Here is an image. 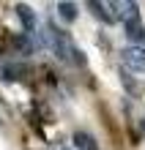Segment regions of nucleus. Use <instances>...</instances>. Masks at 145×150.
Here are the masks:
<instances>
[{"instance_id": "f03ea898", "label": "nucleus", "mask_w": 145, "mask_h": 150, "mask_svg": "<svg viewBox=\"0 0 145 150\" xmlns=\"http://www.w3.org/2000/svg\"><path fill=\"white\" fill-rule=\"evenodd\" d=\"M88 8L93 11L96 19H101L104 25H115L118 22V11H115V0L112 3H104V0H90Z\"/></svg>"}, {"instance_id": "20e7f679", "label": "nucleus", "mask_w": 145, "mask_h": 150, "mask_svg": "<svg viewBox=\"0 0 145 150\" xmlns=\"http://www.w3.org/2000/svg\"><path fill=\"white\" fill-rule=\"evenodd\" d=\"M71 142H74V147H77V150H99L96 137H93V134H88V131H74Z\"/></svg>"}, {"instance_id": "f257e3e1", "label": "nucleus", "mask_w": 145, "mask_h": 150, "mask_svg": "<svg viewBox=\"0 0 145 150\" xmlns=\"http://www.w3.org/2000/svg\"><path fill=\"white\" fill-rule=\"evenodd\" d=\"M121 60H123L126 71L145 74V49H142V47H126V49L121 52Z\"/></svg>"}, {"instance_id": "6e6552de", "label": "nucleus", "mask_w": 145, "mask_h": 150, "mask_svg": "<svg viewBox=\"0 0 145 150\" xmlns=\"http://www.w3.org/2000/svg\"><path fill=\"white\" fill-rule=\"evenodd\" d=\"M14 47L22 52V55H28L30 52V41H28V36H14Z\"/></svg>"}, {"instance_id": "39448f33", "label": "nucleus", "mask_w": 145, "mask_h": 150, "mask_svg": "<svg viewBox=\"0 0 145 150\" xmlns=\"http://www.w3.org/2000/svg\"><path fill=\"white\" fill-rule=\"evenodd\" d=\"M16 16H19L22 28L28 30V33L36 30V14H33V8H30L28 3H19V6H16Z\"/></svg>"}, {"instance_id": "7ed1b4c3", "label": "nucleus", "mask_w": 145, "mask_h": 150, "mask_svg": "<svg viewBox=\"0 0 145 150\" xmlns=\"http://www.w3.org/2000/svg\"><path fill=\"white\" fill-rule=\"evenodd\" d=\"M126 38L131 41V47H140L145 41V25H142L140 16H134V19L126 22Z\"/></svg>"}, {"instance_id": "1a4fd4ad", "label": "nucleus", "mask_w": 145, "mask_h": 150, "mask_svg": "<svg viewBox=\"0 0 145 150\" xmlns=\"http://www.w3.org/2000/svg\"><path fill=\"white\" fill-rule=\"evenodd\" d=\"M49 150H69V147H66V142H52Z\"/></svg>"}, {"instance_id": "423d86ee", "label": "nucleus", "mask_w": 145, "mask_h": 150, "mask_svg": "<svg viewBox=\"0 0 145 150\" xmlns=\"http://www.w3.org/2000/svg\"><path fill=\"white\" fill-rule=\"evenodd\" d=\"M77 3H58V16L63 22H74L77 19Z\"/></svg>"}, {"instance_id": "0eeeda50", "label": "nucleus", "mask_w": 145, "mask_h": 150, "mask_svg": "<svg viewBox=\"0 0 145 150\" xmlns=\"http://www.w3.org/2000/svg\"><path fill=\"white\" fill-rule=\"evenodd\" d=\"M121 82H123V87H126L131 96H140V93H142V82H140V79H134V76H129V71H123Z\"/></svg>"}, {"instance_id": "9d476101", "label": "nucleus", "mask_w": 145, "mask_h": 150, "mask_svg": "<svg viewBox=\"0 0 145 150\" xmlns=\"http://www.w3.org/2000/svg\"><path fill=\"white\" fill-rule=\"evenodd\" d=\"M142 131H145V117H142Z\"/></svg>"}]
</instances>
